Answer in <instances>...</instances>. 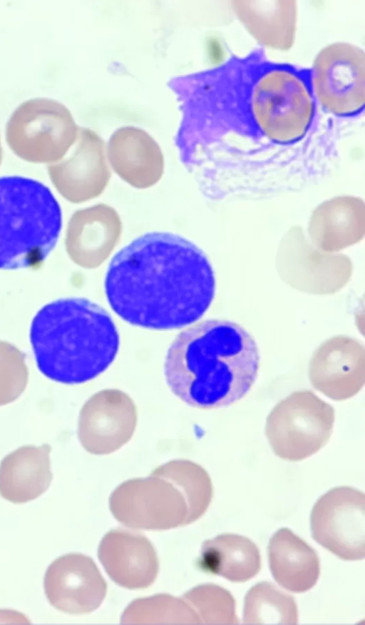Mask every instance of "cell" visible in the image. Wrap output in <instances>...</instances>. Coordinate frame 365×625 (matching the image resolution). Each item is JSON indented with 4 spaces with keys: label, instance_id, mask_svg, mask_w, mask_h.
<instances>
[{
    "label": "cell",
    "instance_id": "obj_1",
    "mask_svg": "<svg viewBox=\"0 0 365 625\" xmlns=\"http://www.w3.org/2000/svg\"><path fill=\"white\" fill-rule=\"evenodd\" d=\"M216 290L205 253L176 234L139 236L113 258L105 279L112 310L135 326L168 330L200 319Z\"/></svg>",
    "mask_w": 365,
    "mask_h": 625
},
{
    "label": "cell",
    "instance_id": "obj_2",
    "mask_svg": "<svg viewBox=\"0 0 365 625\" xmlns=\"http://www.w3.org/2000/svg\"><path fill=\"white\" fill-rule=\"evenodd\" d=\"M260 355L241 325L207 319L180 332L169 346L164 377L171 392L188 406L211 410L242 400L255 385Z\"/></svg>",
    "mask_w": 365,
    "mask_h": 625
},
{
    "label": "cell",
    "instance_id": "obj_3",
    "mask_svg": "<svg viewBox=\"0 0 365 625\" xmlns=\"http://www.w3.org/2000/svg\"><path fill=\"white\" fill-rule=\"evenodd\" d=\"M39 371L65 385L89 382L104 372L119 350L118 329L108 312L83 298H66L43 306L30 327Z\"/></svg>",
    "mask_w": 365,
    "mask_h": 625
},
{
    "label": "cell",
    "instance_id": "obj_4",
    "mask_svg": "<svg viewBox=\"0 0 365 625\" xmlns=\"http://www.w3.org/2000/svg\"><path fill=\"white\" fill-rule=\"evenodd\" d=\"M61 227V207L47 186L22 176L0 178V270L40 266Z\"/></svg>",
    "mask_w": 365,
    "mask_h": 625
},
{
    "label": "cell",
    "instance_id": "obj_5",
    "mask_svg": "<svg viewBox=\"0 0 365 625\" xmlns=\"http://www.w3.org/2000/svg\"><path fill=\"white\" fill-rule=\"evenodd\" d=\"M334 407L311 391L294 392L271 410L264 433L274 454L297 462L318 452L334 429Z\"/></svg>",
    "mask_w": 365,
    "mask_h": 625
},
{
    "label": "cell",
    "instance_id": "obj_6",
    "mask_svg": "<svg viewBox=\"0 0 365 625\" xmlns=\"http://www.w3.org/2000/svg\"><path fill=\"white\" fill-rule=\"evenodd\" d=\"M78 129L63 103L36 98L21 103L13 112L6 124V138L21 159L50 164L66 156L76 141Z\"/></svg>",
    "mask_w": 365,
    "mask_h": 625
},
{
    "label": "cell",
    "instance_id": "obj_7",
    "mask_svg": "<svg viewBox=\"0 0 365 625\" xmlns=\"http://www.w3.org/2000/svg\"><path fill=\"white\" fill-rule=\"evenodd\" d=\"M252 109L262 131L271 139L287 143L306 132L312 116V102L303 82L285 71L265 75L256 85Z\"/></svg>",
    "mask_w": 365,
    "mask_h": 625
},
{
    "label": "cell",
    "instance_id": "obj_8",
    "mask_svg": "<svg viewBox=\"0 0 365 625\" xmlns=\"http://www.w3.org/2000/svg\"><path fill=\"white\" fill-rule=\"evenodd\" d=\"M313 539L344 560L365 556V495L353 487H334L314 504L310 517Z\"/></svg>",
    "mask_w": 365,
    "mask_h": 625
},
{
    "label": "cell",
    "instance_id": "obj_9",
    "mask_svg": "<svg viewBox=\"0 0 365 625\" xmlns=\"http://www.w3.org/2000/svg\"><path fill=\"white\" fill-rule=\"evenodd\" d=\"M318 98L329 111L349 114L365 99V58L359 48L344 43L328 46L317 56L313 73Z\"/></svg>",
    "mask_w": 365,
    "mask_h": 625
},
{
    "label": "cell",
    "instance_id": "obj_10",
    "mask_svg": "<svg viewBox=\"0 0 365 625\" xmlns=\"http://www.w3.org/2000/svg\"><path fill=\"white\" fill-rule=\"evenodd\" d=\"M110 510L123 525L139 529L166 530L196 521L189 505L155 484L130 482L118 489Z\"/></svg>",
    "mask_w": 365,
    "mask_h": 625
},
{
    "label": "cell",
    "instance_id": "obj_11",
    "mask_svg": "<svg viewBox=\"0 0 365 625\" xmlns=\"http://www.w3.org/2000/svg\"><path fill=\"white\" fill-rule=\"evenodd\" d=\"M43 586L51 605L70 614L95 611L107 591V584L93 559L78 553L55 559L46 570Z\"/></svg>",
    "mask_w": 365,
    "mask_h": 625
},
{
    "label": "cell",
    "instance_id": "obj_12",
    "mask_svg": "<svg viewBox=\"0 0 365 625\" xmlns=\"http://www.w3.org/2000/svg\"><path fill=\"white\" fill-rule=\"evenodd\" d=\"M71 154L50 163L48 172L57 190L68 200L79 203L98 195L110 173L103 140L93 131L80 128Z\"/></svg>",
    "mask_w": 365,
    "mask_h": 625
},
{
    "label": "cell",
    "instance_id": "obj_13",
    "mask_svg": "<svg viewBox=\"0 0 365 625\" xmlns=\"http://www.w3.org/2000/svg\"><path fill=\"white\" fill-rule=\"evenodd\" d=\"M98 555L108 575L120 586L145 589L157 577L156 552L139 533L123 529L108 532L99 544Z\"/></svg>",
    "mask_w": 365,
    "mask_h": 625
},
{
    "label": "cell",
    "instance_id": "obj_14",
    "mask_svg": "<svg viewBox=\"0 0 365 625\" xmlns=\"http://www.w3.org/2000/svg\"><path fill=\"white\" fill-rule=\"evenodd\" d=\"M120 223L115 211L105 205L81 209L71 218L66 246L77 264L93 268L103 262L118 239Z\"/></svg>",
    "mask_w": 365,
    "mask_h": 625
},
{
    "label": "cell",
    "instance_id": "obj_15",
    "mask_svg": "<svg viewBox=\"0 0 365 625\" xmlns=\"http://www.w3.org/2000/svg\"><path fill=\"white\" fill-rule=\"evenodd\" d=\"M106 153L113 170L138 188L150 186L162 175V151L141 128L125 126L116 130L108 141Z\"/></svg>",
    "mask_w": 365,
    "mask_h": 625
},
{
    "label": "cell",
    "instance_id": "obj_16",
    "mask_svg": "<svg viewBox=\"0 0 365 625\" xmlns=\"http://www.w3.org/2000/svg\"><path fill=\"white\" fill-rule=\"evenodd\" d=\"M51 446H22L7 454L0 464V495L15 504L35 499L52 480Z\"/></svg>",
    "mask_w": 365,
    "mask_h": 625
},
{
    "label": "cell",
    "instance_id": "obj_17",
    "mask_svg": "<svg viewBox=\"0 0 365 625\" xmlns=\"http://www.w3.org/2000/svg\"><path fill=\"white\" fill-rule=\"evenodd\" d=\"M268 556L271 573L284 589L302 593L317 583L320 566L316 551L289 529H279L271 537Z\"/></svg>",
    "mask_w": 365,
    "mask_h": 625
},
{
    "label": "cell",
    "instance_id": "obj_18",
    "mask_svg": "<svg viewBox=\"0 0 365 625\" xmlns=\"http://www.w3.org/2000/svg\"><path fill=\"white\" fill-rule=\"evenodd\" d=\"M197 565L207 573L244 582L258 574L261 557L256 544L247 537L224 534L203 542Z\"/></svg>",
    "mask_w": 365,
    "mask_h": 625
},
{
    "label": "cell",
    "instance_id": "obj_19",
    "mask_svg": "<svg viewBox=\"0 0 365 625\" xmlns=\"http://www.w3.org/2000/svg\"><path fill=\"white\" fill-rule=\"evenodd\" d=\"M235 11L249 31L262 44L278 49L294 40L297 10L292 1H235Z\"/></svg>",
    "mask_w": 365,
    "mask_h": 625
},
{
    "label": "cell",
    "instance_id": "obj_20",
    "mask_svg": "<svg viewBox=\"0 0 365 625\" xmlns=\"http://www.w3.org/2000/svg\"><path fill=\"white\" fill-rule=\"evenodd\" d=\"M310 378L316 389L330 399H349L364 383L363 355L353 350H322L311 363Z\"/></svg>",
    "mask_w": 365,
    "mask_h": 625
},
{
    "label": "cell",
    "instance_id": "obj_21",
    "mask_svg": "<svg viewBox=\"0 0 365 625\" xmlns=\"http://www.w3.org/2000/svg\"><path fill=\"white\" fill-rule=\"evenodd\" d=\"M243 624H288L298 622V611L292 596L275 584L262 581L254 585L245 596Z\"/></svg>",
    "mask_w": 365,
    "mask_h": 625
},
{
    "label": "cell",
    "instance_id": "obj_22",
    "mask_svg": "<svg viewBox=\"0 0 365 625\" xmlns=\"http://www.w3.org/2000/svg\"><path fill=\"white\" fill-rule=\"evenodd\" d=\"M121 624H200V622L183 598L160 594L132 601L123 613Z\"/></svg>",
    "mask_w": 365,
    "mask_h": 625
},
{
    "label": "cell",
    "instance_id": "obj_23",
    "mask_svg": "<svg viewBox=\"0 0 365 625\" xmlns=\"http://www.w3.org/2000/svg\"><path fill=\"white\" fill-rule=\"evenodd\" d=\"M196 613L200 624H238L235 601L227 589L204 584L187 591L182 596Z\"/></svg>",
    "mask_w": 365,
    "mask_h": 625
},
{
    "label": "cell",
    "instance_id": "obj_24",
    "mask_svg": "<svg viewBox=\"0 0 365 625\" xmlns=\"http://www.w3.org/2000/svg\"><path fill=\"white\" fill-rule=\"evenodd\" d=\"M364 205L354 197H339L318 207L311 218L312 228L323 232L359 230L365 221Z\"/></svg>",
    "mask_w": 365,
    "mask_h": 625
},
{
    "label": "cell",
    "instance_id": "obj_25",
    "mask_svg": "<svg viewBox=\"0 0 365 625\" xmlns=\"http://www.w3.org/2000/svg\"><path fill=\"white\" fill-rule=\"evenodd\" d=\"M25 355L12 345L0 342V407L16 400L28 382Z\"/></svg>",
    "mask_w": 365,
    "mask_h": 625
},
{
    "label": "cell",
    "instance_id": "obj_26",
    "mask_svg": "<svg viewBox=\"0 0 365 625\" xmlns=\"http://www.w3.org/2000/svg\"><path fill=\"white\" fill-rule=\"evenodd\" d=\"M1 160H2V148H1V141H0V164L1 163Z\"/></svg>",
    "mask_w": 365,
    "mask_h": 625
}]
</instances>
